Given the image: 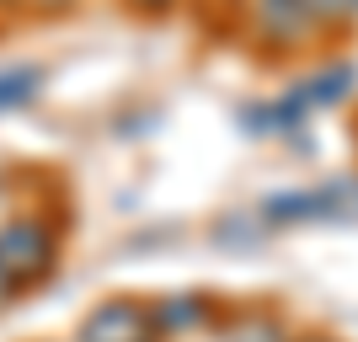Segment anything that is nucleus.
<instances>
[{
    "label": "nucleus",
    "instance_id": "f257e3e1",
    "mask_svg": "<svg viewBox=\"0 0 358 342\" xmlns=\"http://www.w3.org/2000/svg\"><path fill=\"white\" fill-rule=\"evenodd\" d=\"M54 262H59V236L48 230L43 220H11L0 225V268H6V278L22 289V283H38L54 273Z\"/></svg>",
    "mask_w": 358,
    "mask_h": 342
},
{
    "label": "nucleus",
    "instance_id": "f03ea898",
    "mask_svg": "<svg viewBox=\"0 0 358 342\" xmlns=\"http://www.w3.org/2000/svg\"><path fill=\"white\" fill-rule=\"evenodd\" d=\"M343 214H358V182H327L310 193H278L262 204L268 225H310V220H343Z\"/></svg>",
    "mask_w": 358,
    "mask_h": 342
},
{
    "label": "nucleus",
    "instance_id": "7ed1b4c3",
    "mask_svg": "<svg viewBox=\"0 0 358 342\" xmlns=\"http://www.w3.org/2000/svg\"><path fill=\"white\" fill-rule=\"evenodd\" d=\"M161 327H155V311L139 305V299H102L96 311L80 321L75 342H155Z\"/></svg>",
    "mask_w": 358,
    "mask_h": 342
},
{
    "label": "nucleus",
    "instance_id": "20e7f679",
    "mask_svg": "<svg viewBox=\"0 0 358 342\" xmlns=\"http://www.w3.org/2000/svg\"><path fill=\"white\" fill-rule=\"evenodd\" d=\"M252 22H257V32L278 48H294L299 38H310V32L321 27L315 11H310V0H252Z\"/></svg>",
    "mask_w": 358,
    "mask_h": 342
},
{
    "label": "nucleus",
    "instance_id": "39448f33",
    "mask_svg": "<svg viewBox=\"0 0 358 342\" xmlns=\"http://www.w3.org/2000/svg\"><path fill=\"white\" fill-rule=\"evenodd\" d=\"M38 91H43V70H32V64L0 70V113H6V107H22V102H32Z\"/></svg>",
    "mask_w": 358,
    "mask_h": 342
},
{
    "label": "nucleus",
    "instance_id": "423d86ee",
    "mask_svg": "<svg viewBox=\"0 0 358 342\" xmlns=\"http://www.w3.org/2000/svg\"><path fill=\"white\" fill-rule=\"evenodd\" d=\"M193 321H209V299L177 294L171 311H155V327H166V332H182V327H193Z\"/></svg>",
    "mask_w": 358,
    "mask_h": 342
},
{
    "label": "nucleus",
    "instance_id": "0eeeda50",
    "mask_svg": "<svg viewBox=\"0 0 358 342\" xmlns=\"http://www.w3.org/2000/svg\"><path fill=\"white\" fill-rule=\"evenodd\" d=\"M230 342H289V337L268 311H257V315H241V327L230 332Z\"/></svg>",
    "mask_w": 358,
    "mask_h": 342
},
{
    "label": "nucleus",
    "instance_id": "6e6552de",
    "mask_svg": "<svg viewBox=\"0 0 358 342\" xmlns=\"http://www.w3.org/2000/svg\"><path fill=\"white\" fill-rule=\"evenodd\" d=\"M358 0H310V11H315V22H343L348 11H353Z\"/></svg>",
    "mask_w": 358,
    "mask_h": 342
},
{
    "label": "nucleus",
    "instance_id": "1a4fd4ad",
    "mask_svg": "<svg viewBox=\"0 0 358 342\" xmlns=\"http://www.w3.org/2000/svg\"><path fill=\"white\" fill-rule=\"evenodd\" d=\"M11 294H16V283L6 278V268H0V311H6V299H11Z\"/></svg>",
    "mask_w": 358,
    "mask_h": 342
},
{
    "label": "nucleus",
    "instance_id": "9d476101",
    "mask_svg": "<svg viewBox=\"0 0 358 342\" xmlns=\"http://www.w3.org/2000/svg\"><path fill=\"white\" fill-rule=\"evenodd\" d=\"M134 6H145V11H166V6H177V0H134Z\"/></svg>",
    "mask_w": 358,
    "mask_h": 342
},
{
    "label": "nucleus",
    "instance_id": "9b49d317",
    "mask_svg": "<svg viewBox=\"0 0 358 342\" xmlns=\"http://www.w3.org/2000/svg\"><path fill=\"white\" fill-rule=\"evenodd\" d=\"M299 342H331V337H299Z\"/></svg>",
    "mask_w": 358,
    "mask_h": 342
},
{
    "label": "nucleus",
    "instance_id": "f8f14e48",
    "mask_svg": "<svg viewBox=\"0 0 358 342\" xmlns=\"http://www.w3.org/2000/svg\"><path fill=\"white\" fill-rule=\"evenodd\" d=\"M48 6H64V0H48Z\"/></svg>",
    "mask_w": 358,
    "mask_h": 342
}]
</instances>
